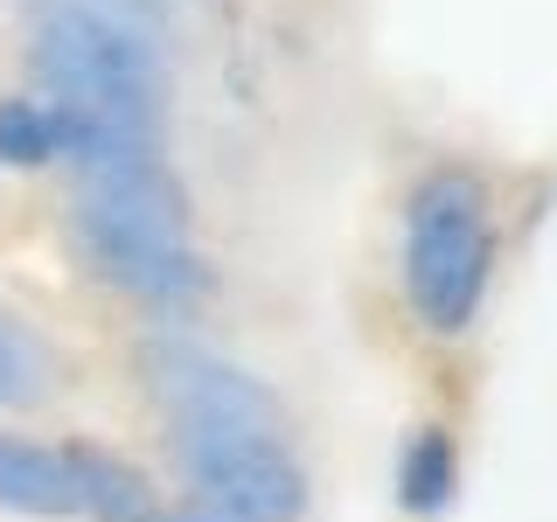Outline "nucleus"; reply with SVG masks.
I'll list each match as a JSON object with an SVG mask.
<instances>
[{"label":"nucleus","mask_w":557,"mask_h":522,"mask_svg":"<svg viewBox=\"0 0 557 522\" xmlns=\"http://www.w3.org/2000/svg\"><path fill=\"white\" fill-rule=\"evenodd\" d=\"M139 383L168 411V425H209V432H278L286 439V405L251 370L223 362L216 348L188 335L139 341Z\"/></svg>","instance_id":"nucleus-5"},{"label":"nucleus","mask_w":557,"mask_h":522,"mask_svg":"<svg viewBox=\"0 0 557 522\" xmlns=\"http://www.w3.org/2000/svg\"><path fill=\"white\" fill-rule=\"evenodd\" d=\"M0 161L8 167L57 161V112H49V98H0Z\"/></svg>","instance_id":"nucleus-10"},{"label":"nucleus","mask_w":557,"mask_h":522,"mask_svg":"<svg viewBox=\"0 0 557 522\" xmlns=\"http://www.w3.org/2000/svg\"><path fill=\"white\" fill-rule=\"evenodd\" d=\"M84 8L112 14V22H126L139 35H153V28H161V14H168V0H84Z\"/></svg>","instance_id":"nucleus-11"},{"label":"nucleus","mask_w":557,"mask_h":522,"mask_svg":"<svg viewBox=\"0 0 557 522\" xmlns=\"http://www.w3.org/2000/svg\"><path fill=\"white\" fill-rule=\"evenodd\" d=\"M28 63L49 104H77V112L119 119V126L139 133H161L168 119V63L153 49V35L112 22L84 0H42L35 8Z\"/></svg>","instance_id":"nucleus-2"},{"label":"nucleus","mask_w":557,"mask_h":522,"mask_svg":"<svg viewBox=\"0 0 557 522\" xmlns=\"http://www.w3.org/2000/svg\"><path fill=\"white\" fill-rule=\"evenodd\" d=\"M57 390V356L49 341L22 327L14 313H0V411H22V405H42Z\"/></svg>","instance_id":"nucleus-8"},{"label":"nucleus","mask_w":557,"mask_h":522,"mask_svg":"<svg viewBox=\"0 0 557 522\" xmlns=\"http://www.w3.org/2000/svg\"><path fill=\"white\" fill-rule=\"evenodd\" d=\"M174 467L196 487L202 509L231 522H300L307 515V467L278 432H209L174 425Z\"/></svg>","instance_id":"nucleus-4"},{"label":"nucleus","mask_w":557,"mask_h":522,"mask_svg":"<svg viewBox=\"0 0 557 522\" xmlns=\"http://www.w3.org/2000/svg\"><path fill=\"white\" fill-rule=\"evenodd\" d=\"M495 237H487V188L467 167H432L411 188L405 216V286L432 335H460L481 313Z\"/></svg>","instance_id":"nucleus-3"},{"label":"nucleus","mask_w":557,"mask_h":522,"mask_svg":"<svg viewBox=\"0 0 557 522\" xmlns=\"http://www.w3.org/2000/svg\"><path fill=\"white\" fill-rule=\"evenodd\" d=\"M63 467H70V487H77V515H91V522H168V509L147 487V474H139L133 460H119L112 446L70 439Z\"/></svg>","instance_id":"nucleus-6"},{"label":"nucleus","mask_w":557,"mask_h":522,"mask_svg":"<svg viewBox=\"0 0 557 522\" xmlns=\"http://www.w3.org/2000/svg\"><path fill=\"white\" fill-rule=\"evenodd\" d=\"M70 237H77L84 272L139 307L182 313V307L209 300V286H216L202 251L188 244V196L161 153L84 174L77 209H70Z\"/></svg>","instance_id":"nucleus-1"},{"label":"nucleus","mask_w":557,"mask_h":522,"mask_svg":"<svg viewBox=\"0 0 557 522\" xmlns=\"http://www.w3.org/2000/svg\"><path fill=\"white\" fill-rule=\"evenodd\" d=\"M0 509L14 515H77V487H70L63 446H35L0 432Z\"/></svg>","instance_id":"nucleus-7"},{"label":"nucleus","mask_w":557,"mask_h":522,"mask_svg":"<svg viewBox=\"0 0 557 522\" xmlns=\"http://www.w3.org/2000/svg\"><path fill=\"white\" fill-rule=\"evenodd\" d=\"M168 522H231V515H216V509H202V501H188V509H168Z\"/></svg>","instance_id":"nucleus-12"},{"label":"nucleus","mask_w":557,"mask_h":522,"mask_svg":"<svg viewBox=\"0 0 557 522\" xmlns=\"http://www.w3.org/2000/svg\"><path fill=\"white\" fill-rule=\"evenodd\" d=\"M453 481H460V452H453L446 432H418L397 460V495H405L411 515H440L453 501Z\"/></svg>","instance_id":"nucleus-9"}]
</instances>
